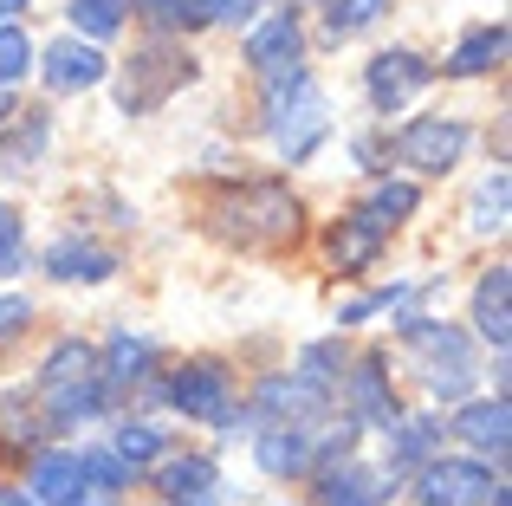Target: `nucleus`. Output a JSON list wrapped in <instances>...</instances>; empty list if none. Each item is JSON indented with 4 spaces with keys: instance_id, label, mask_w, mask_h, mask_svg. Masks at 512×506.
I'll return each mask as SVG.
<instances>
[{
    "instance_id": "f257e3e1",
    "label": "nucleus",
    "mask_w": 512,
    "mask_h": 506,
    "mask_svg": "<svg viewBox=\"0 0 512 506\" xmlns=\"http://www.w3.org/2000/svg\"><path fill=\"white\" fill-rule=\"evenodd\" d=\"M221 234L234 247H286L299 241V202H292L279 182H247L221 202Z\"/></svg>"
},
{
    "instance_id": "f03ea898",
    "label": "nucleus",
    "mask_w": 512,
    "mask_h": 506,
    "mask_svg": "<svg viewBox=\"0 0 512 506\" xmlns=\"http://www.w3.org/2000/svg\"><path fill=\"white\" fill-rule=\"evenodd\" d=\"M188 78H195V59H182V52H169V46L137 52V59H130V72H124V111L130 117H137V111H156V104H163L175 85H188Z\"/></svg>"
},
{
    "instance_id": "7ed1b4c3",
    "label": "nucleus",
    "mask_w": 512,
    "mask_h": 506,
    "mask_svg": "<svg viewBox=\"0 0 512 506\" xmlns=\"http://www.w3.org/2000/svg\"><path fill=\"white\" fill-rule=\"evenodd\" d=\"M292 98H299V104H273V143H279V156H286V163H305V156L325 143L331 117H325V98L312 91V78H305Z\"/></svg>"
},
{
    "instance_id": "20e7f679",
    "label": "nucleus",
    "mask_w": 512,
    "mask_h": 506,
    "mask_svg": "<svg viewBox=\"0 0 512 506\" xmlns=\"http://www.w3.org/2000/svg\"><path fill=\"white\" fill-rule=\"evenodd\" d=\"M428 78H435V65H428L422 52H376L370 72H363V85H370L376 111H396V104H409Z\"/></svg>"
},
{
    "instance_id": "39448f33",
    "label": "nucleus",
    "mask_w": 512,
    "mask_h": 506,
    "mask_svg": "<svg viewBox=\"0 0 512 506\" xmlns=\"http://www.w3.org/2000/svg\"><path fill=\"white\" fill-rule=\"evenodd\" d=\"M461 150H467V124H454V117H415L396 137V156L409 169H448Z\"/></svg>"
},
{
    "instance_id": "423d86ee",
    "label": "nucleus",
    "mask_w": 512,
    "mask_h": 506,
    "mask_svg": "<svg viewBox=\"0 0 512 506\" xmlns=\"http://www.w3.org/2000/svg\"><path fill=\"white\" fill-rule=\"evenodd\" d=\"M493 494L487 461H435L422 474V506H480Z\"/></svg>"
},
{
    "instance_id": "0eeeda50",
    "label": "nucleus",
    "mask_w": 512,
    "mask_h": 506,
    "mask_svg": "<svg viewBox=\"0 0 512 506\" xmlns=\"http://www.w3.org/2000/svg\"><path fill=\"white\" fill-rule=\"evenodd\" d=\"M169 403L182 409V416H195V422H227V416H234V409H227V370L221 364H188V370H175Z\"/></svg>"
},
{
    "instance_id": "6e6552de",
    "label": "nucleus",
    "mask_w": 512,
    "mask_h": 506,
    "mask_svg": "<svg viewBox=\"0 0 512 506\" xmlns=\"http://www.w3.org/2000/svg\"><path fill=\"white\" fill-rule=\"evenodd\" d=\"M383 234H389V221H376L370 208H363V215H350V221L331 228V260H338L344 273H363V266L383 253Z\"/></svg>"
},
{
    "instance_id": "1a4fd4ad",
    "label": "nucleus",
    "mask_w": 512,
    "mask_h": 506,
    "mask_svg": "<svg viewBox=\"0 0 512 506\" xmlns=\"http://www.w3.org/2000/svg\"><path fill=\"white\" fill-rule=\"evenodd\" d=\"M98 78H104L98 46H78V39H59V46H46V85H52V91H91Z\"/></svg>"
},
{
    "instance_id": "9d476101",
    "label": "nucleus",
    "mask_w": 512,
    "mask_h": 506,
    "mask_svg": "<svg viewBox=\"0 0 512 506\" xmlns=\"http://www.w3.org/2000/svg\"><path fill=\"white\" fill-rule=\"evenodd\" d=\"M156 487L175 500V506H214V461L201 455H175L156 468Z\"/></svg>"
},
{
    "instance_id": "9b49d317",
    "label": "nucleus",
    "mask_w": 512,
    "mask_h": 506,
    "mask_svg": "<svg viewBox=\"0 0 512 506\" xmlns=\"http://www.w3.org/2000/svg\"><path fill=\"white\" fill-rule=\"evenodd\" d=\"M247 59L260 65V72L299 59V13H266V20L247 33Z\"/></svg>"
},
{
    "instance_id": "f8f14e48",
    "label": "nucleus",
    "mask_w": 512,
    "mask_h": 506,
    "mask_svg": "<svg viewBox=\"0 0 512 506\" xmlns=\"http://www.w3.org/2000/svg\"><path fill=\"white\" fill-rule=\"evenodd\" d=\"M78 494H85V468H78V455H65V448L39 455V468H33V500H39V506H72Z\"/></svg>"
},
{
    "instance_id": "ddd939ff",
    "label": "nucleus",
    "mask_w": 512,
    "mask_h": 506,
    "mask_svg": "<svg viewBox=\"0 0 512 506\" xmlns=\"http://www.w3.org/2000/svg\"><path fill=\"white\" fill-rule=\"evenodd\" d=\"M454 435H461L467 448H480V455H506V396L467 403L461 416H454Z\"/></svg>"
},
{
    "instance_id": "4468645a",
    "label": "nucleus",
    "mask_w": 512,
    "mask_h": 506,
    "mask_svg": "<svg viewBox=\"0 0 512 506\" xmlns=\"http://www.w3.org/2000/svg\"><path fill=\"white\" fill-rule=\"evenodd\" d=\"M506 292H512L506 266H493V273L480 279V292H474V325H480V338H487L493 351H506Z\"/></svg>"
},
{
    "instance_id": "2eb2a0df",
    "label": "nucleus",
    "mask_w": 512,
    "mask_h": 506,
    "mask_svg": "<svg viewBox=\"0 0 512 506\" xmlns=\"http://www.w3.org/2000/svg\"><path fill=\"white\" fill-rule=\"evenodd\" d=\"M383 494L389 487L363 468H331L325 481H318V506H383Z\"/></svg>"
},
{
    "instance_id": "dca6fc26",
    "label": "nucleus",
    "mask_w": 512,
    "mask_h": 506,
    "mask_svg": "<svg viewBox=\"0 0 512 506\" xmlns=\"http://www.w3.org/2000/svg\"><path fill=\"white\" fill-rule=\"evenodd\" d=\"M350 396H357L363 422H376V429H389V422H396V396H389V383H383V357H363V364H357Z\"/></svg>"
},
{
    "instance_id": "f3484780",
    "label": "nucleus",
    "mask_w": 512,
    "mask_h": 506,
    "mask_svg": "<svg viewBox=\"0 0 512 506\" xmlns=\"http://www.w3.org/2000/svg\"><path fill=\"white\" fill-rule=\"evenodd\" d=\"M46 266L59 279H111L117 273V253H104V247H91V241H59L46 253Z\"/></svg>"
},
{
    "instance_id": "a211bd4d",
    "label": "nucleus",
    "mask_w": 512,
    "mask_h": 506,
    "mask_svg": "<svg viewBox=\"0 0 512 506\" xmlns=\"http://www.w3.org/2000/svg\"><path fill=\"white\" fill-rule=\"evenodd\" d=\"M318 403H325V390H312V383H305V377H266L260 383V409H266V416H312V409Z\"/></svg>"
},
{
    "instance_id": "6ab92c4d",
    "label": "nucleus",
    "mask_w": 512,
    "mask_h": 506,
    "mask_svg": "<svg viewBox=\"0 0 512 506\" xmlns=\"http://www.w3.org/2000/svg\"><path fill=\"white\" fill-rule=\"evenodd\" d=\"M260 468L266 474H305L312 468V442H305V429H273V435H260Z\"/></svg>"
},
{
    "instance_id": "aec40b11",
    "label": "nucleus",
    "mask_w": 512,
    "mask_h": 506,
    "mask_svg": "<svg viewBox=\"0 0 512 506\" xmlns=\"http://www.w3.org/2000/svg\"><path fill=\"white\" fill-rule=\"evenodd\" d=\"M506 52V33L500 26H474V33L454 46V59H448V72H461V78H474V72H487L493 59Z\"/></svg>"
},
{
    "instance_id": "412c9836",
    "label": "nucleus",
    "mask_w": 512,
    "mask_h": 506,
    "mask_svg": "<svg viewBox=\"0 0 512 506\" xmlns=\"http://www.w3.org/2000/svg\"><path fill=\"white\" fill-rule=\"evenodd\" d=\"M124 13H130V0H72V26L85 39H111L124 26Z\"/></svg>"
},
{
    "instance_id": "4be33fe9",
    "label": "nucleus",
    "mask_w": 512,
    "mask_h": 506,
    "mask_svg": "<svg viewBox=\"0 0 512 506\" xmlns=\"http://www.w3.org/2000/svg\"><path fill=\"white\" fill-rule=\"evenodd\" d=\"M117 461H124L130 474L150 468V461H163V429H150V422H124V435H117Z\"/></svg>"
},
{
    "instance_id": "5701e85b",
    "label": "nucleus",
    "mask_w": 512,
    "mask_h": 506,
    "mask_svg": "<svg viewBox=\"0 0 512 506\" xmlns=\"http://www.w3.org/2000/svg\"><path fill=\"white\" fill-rule=\"evenodd\" d=\"M383 7H389V0H325V26H331V39L363 33V26H370Z\"/></svg>"
},
{
    "instance_id": "b1692460",
    "label": "nucleus",
    "mask_w": 512,
    "mask_h": 506,
    "mask_svg": "<svg viewBox=\"0 0 512 506\" xmlns=\"http://www.w3.org/2000/svg\"><path fill=\"white\" fill-rule=\"evenodd\" d=\"M156 364V344L150 338H130V331H117L111 338V370H104V377H137V370H150Z\"/></svg>"
},
{
    "instance_id": "393cba45",
    "label": "nucleus",
    "mask_w": 512,
    "mask_h": 506,
    "mask_svg": "<svg viewBox=\"0 0 512 506\" xmlns=\"http://www.w3.org/2000/svg\"><path fill=\"white\" fill-rule=\"evenodd\" d=\"M435 442H441V429H435V422H402L396 448H389V468H415V461H422Z\"/></svg>"
},
{
    "instance_id": "a878e982",
    "label": "nucleus",
    "mask_w": 512,
    "mask_h": 506,
    "mask_svg": "<svg viewBox=\"0 0 512 506\" xmlns=\"http://www.w3.org/2000/svg\"><path fill=\"white\" fill-rule=\"evenodd\" d=\"M137 7H143V20L163 26V33H169V26H208L201 0H137Z\"/></svg>"
},
{
    "instance_id": "bb28decb",
    "label": "nucleus",
    "mask_w": 512,
    "mask_h": 506,
    "mask_svg": "<svg viewBox=\"0 0 512 506\" xmlns=\"http://www.w3.org/2000/svg\"><path fill=\"white\" fill-rule=\"evenodd\" d=\"M26 65H33V39H26L20 26H0V85L26 78Z\"/></svg>"
},
{
    "instance_id": "cd10ccee",
    "label": "nucleus",
    "mask_w": 512,
    "mask_h": 506,
    "mask_svg": "<svg viewBox=\"0 0 512 506\" xmlns=\"http://www.w3.org/2000/svg\"><path fill=\"white\" fill-rule=\"evenodd\" d=\"M20 266H26V221L0 208V273H20Z\"/></svg>"
},
{
    "instance_id": "c85d7f7f",
    "label": "nucleus",
    "mask_w": 512,
    "mask_h": 506,
    "mask_svg": "<svg viewBox=\"0 0 512 506\" xmlns=\"http://www.w3.org/2000/svg\"><path fill=\"white\" fill-rule=\"evenodd\" d=\"M474 228H506V176L480 182V195H474Z\"/></svg>"
},
{
    "instance_id": "c756f323",
    "label": "nucleus",
    "mask_w": 512,
    "mask_h": 506,
    "mask_svg": "<svg viewBox=\"0 0 512 506\" xmlns=\"http://www.w3.org/2000/svg\"><path fill=\"white\" fill-rule=\"evenodd\" d=\"M78 468H85V487H98V494H117V487L130 481V468L117 455H85Z\"/></svg>"
},
{
    "instance_id": "7c9ffc66",
    "label": "nucleus",
    "mask_w": 512,
    "mask_h": 506,
    "mask_svg": "<svg viewBox=\"0 0 512 506\" xmlns=\"http://www.w3.org/2000/svg\"><path fill=\"white\" fill-rule=\"evenodd\" d=\"M415 202H422V195H415L409 182H383V189H376V208H370V215H376V221H402V215H415Z\"/></svg>"
},
{
    "instance_id": "2f4dec72",
    "label": "nucleus",
    "mask_w": 512,
    "mask_h": 506,
    "mask_svg": "<svg viewBox=\"0 0 512 506\" xmlns=\"http://www.w3.org/2000/svg\"><path fill=\"white\" fill-rule=\"evenodd\" d=\"M344 357H338V344H312L305 351V364H299V377L312 383V390H331V370H338Z\"/></svg>"
},
{
    "instance_id": "473e14b6",
    "label": "nucleus",
    "mask_w": 512,
    "mask_h": 506,
    "mask_svg": "<svg viewBox=\"0 0 512 506\" xmlns=\"http://www.w3.org/2000/svg\"><path fill=\"white\" fill-rule=\"evenodd\" d=\"M260 7H266V0H201V13H208V20H253Z\"/></svg>"
},
{
    "instance_id": "72a5a7b5",
    "label": "nucleus",
    "mask_w": 512,
    "mask_h": 506,
    "mask_svg": "<svg viewBox=\"0 0 512 506\" xmlns=\"http://www.w3.org/2000/svg\"><path fill=\"white\" fill-rule=\"evenodd\" d=\"M13 325H26V299H0V338H7Z\"/></svg>"
},
{
    "instance_id": "f704fd0d",
    "label": "nucleus",
    "mask_w": 512,
    "mask_h": 506,
    "mask_svg": "<svg viewBox=\"0 0 512 506\" xmlns=\"http://www.w3.org/2000/svg\"><path fill=\"white\" fill-rule=\"evenodd\" d=\"M0 506H39L33 494H13V487H0Z\"/></svg>"
},
{
    "instance_id": "c9c22d12",
    "label": "nucleus",
    "mask_w": 512,
    "mask_h": 506,
    "mask_svg": "<svg viewBox=\"0 0 512 506\" xmlns=\"http://www.w3.org/2000/svg\"><path fill=\"white\" fill-rule=\"evenodd\" d=\"M104 500H111V494H98V487H91V494H78L72 506H104Z\"/></svg>"
},
{
    "instance_id": "e433bc0d",
    "label": "nucleus",
    "mask_w": 512,
    "mask_h": 506,
    "mask_svg": "<svg viewBox=\"0 0 512 506\" xmlns=\"http://www.w3.org/2000/svg\"><path fill=\"white\" fill-rule=\"evenodd\" d=\"M7 13H26V0H0V20H7Z\"/></svg>"
}]
</instances>
